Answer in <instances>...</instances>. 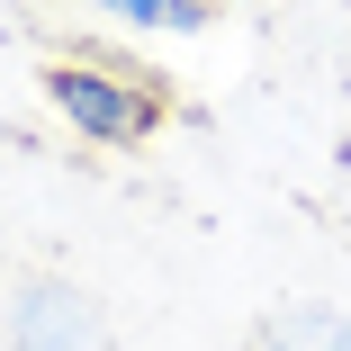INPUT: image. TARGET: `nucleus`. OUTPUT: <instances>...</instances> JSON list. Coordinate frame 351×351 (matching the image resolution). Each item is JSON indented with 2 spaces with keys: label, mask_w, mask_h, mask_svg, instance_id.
Instances as JSON below:
<instances>
[{
  "label": "nucleus",
  "mask_w": 351,
  "mask_h": 351,
  "mask_svg": "<svg viewBox=\"0 0 351 351\" xmlns=\"http://www.w3.org/2000/svg\"><path fill=\"white\" fill-rule=\"evenodd\" d=\"M90 10L126 19V27H162V36H198L217 19V0H90Z\"/></svg>",
  "instance_id": "4"
},
{
  "label": "nucleus",
  "mask_w": 351,
  "mask_h": 351,
  "mask_svg": "<svg viewBox=\"0 0 351 351\" xmlns=\"http://www.w3.org/2000/svg\"><path fill=\"white\" fill-rule=\"evenodd\" d=\"M261 351H351V315L324 306V298L270 306V315H261Z\"/></svg>",
  "instance_id": "3"
},
{
  "label": "nucleus",
  "mask_w": 351,
  "mask_h": 351,
  "mask_svg": "<svg viewBox=\"0 0 351 351\" xmlns=\"http://www.w3.org/2000/svg\"><path fill=\"white\" fill-rule=\"evenodd\" d=\"M36 90H45V108L73 135H90V145H145L162 126V108H171L154 73H126L108 54H54L36 73Z\"/></svg>",
  "instance_id": "1"
},
{
  "label": "nucleus",
  "mask_w": 351,
  "mask_h": 351,
  "mask_svg": "<svg viewBox=\"0 0 351 351\" xmlns=\"http://www.w3.org/2000/svg\"><path fill=\"white\" fill-rule=\"evenodd\" d=\"M10 351H108V315L82 279H19L10 298Z\"/></svg>",
  "instance_id": "2"
}]
</instances>
